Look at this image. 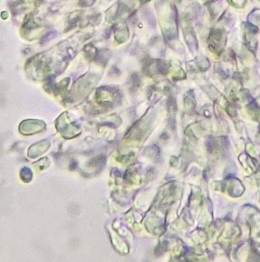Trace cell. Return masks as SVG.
Masks as SVG:
<instances>
[{
  "label": "cell",
  "instance_id": "1",
  "mask_svg": "<svg viewBox=\"0 0 260 262\" xmlns=\"http://www.w3.org/2000/svg\"><path fill=\"white\" fill-rule=\"evenodd\" d=\"M20 176L21 179L26 183H28L31 181L32 177V173L31 170L28 167H24L23 169L21 170L20 172Z\"/></svg>",
  "mask_w": 260,
  "mask_h": 262
},
{
  "label": "cell",
  "instance_id": "2",
  "mask_svg": "<svg viewBox=\"0 0 260 262\" xmlns=\"http://www.w3.org/2000/svg\"><path fill=\"white\" fill-rule=\"evenodd\" d=\"M57 36V32L56 31H51L47 32L44 35L41 39V43L44 44L50 41L51 39H53Z\"/></svg>",
  "mask_w": 260,
  "mask_h": 262
},
{
  "label": "cell",
  "instance_id": "3",
  "mask_svg": "<svg viewBox=\"0 0 260 262\" xmlns=\"http://www.w3.org/2000/svg\"><path fill=\"white\" fill-rule=\"evenodd\" d=\"M37 26V24L35 23L32 19H28V20L26 21L25 23L24 24L23 27L24 29L28 30H31V29L35 28Z\"/></svg>",
  "mask_w": 260,
  "mask_h": 262
},
{
  "label": "cell",
  "instance_id": "4",
  "mask_svg": "<svg viewBox=\"0 0 260 262\" xmlns=\"http://www.w3.org/2000/svg\"><path fill=\"white\" fill-rule=\"evenodd\" d=\"M96 0H80V2L83 6H89L92 5Z\"/></svg>",
  "mask_w": 260,
  "mask_h": 262
}]
</instances>
